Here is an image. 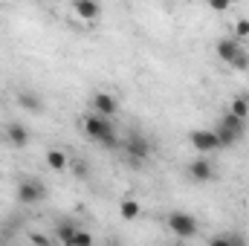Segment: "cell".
I'll return each instance as SVG.
<instances>
[{"mask_svg": "<svg viewBox=\"0 0 249 246\" xmlns=\"http://www.w3.org/2000/svg\"><path fill=\"white\" fill-rule=\"evenodd\" d=\"M84 133L93 142H99L102 148H110V151H116L122 145V139H119V133L113 127V119H105V116H96V113H90L84 119Z\"/></svg>", "mask_w": 249, "mask_h": 246, "instance_id": "obj_1", "label": "cell"}, {"mask_svg": "<svg viewBox=\"0 0 249 246\" xmlns=\"http://www.w3.org/2000/svg\"><path fill=\"white\" fill-rule=\"evenodd\" d=\"M122 148H124L127 165H133V168H142V165L151 159V142H148V136H142L139 130H133V133L124 136Z\"/></svg>", "mask_w": 249, "mask_h": 246, "instance_id": "obj_2", "label": "cell"}, {"mask_svg": "<svg viewBox=\"0 0 249 246\" xmlns=\"http://www.w3.org/2000/svg\"><path fill=\"white\" fill-rule=\"evenodd\" d=\"M47 200V185L41 183L38 177H23L18 183V203L23 206H38Z\"/></svg>", "mask_w": 249, "mask_h": 246, "instance_id": "obj_3", "label": "cell"}, {"mask_svg": "<svg viewBox=\"0 0 249 246\" xmlns=\"http://www.w3.org/2000/svg\"><path fill=\"white\" fill-rule=\"evenodd\" d=\"M168 229H171L177 238L188 241V238H197L200 223H197V217H191V214H186V211H174V214L168 217Z\"/></svg>", "mask_w": 249, "mask_h": 246, "instance_id": "obj_4", "label": "cell"}, {"mask_svg": "<svg viewBox=\"0 0 249 246\" xmlns=\"http://www.w3.org/2000/svg\"><path fill=\"white\" fill-rule=\"evenodd\" d=\"M188 142H191V145H194V151H200V154L220 151V148H217V133H214V130H206V127L191 130V133H188Z\"/></svg>", "mask_w": 249, "mask_h": 246, "instance_id": "obj_5", "label": "cell"}, {"mask_svg": "<svg viewBox=\"0 0 249 246\" xmlns=\"http://www.w3.org/2000/svg\"><path fill=\"white\" fill-rule=\"evenodd\" d=\"M3 136H6V142L12 145V148H26L29 145V139H32V133H29V127L20 122H9L6 124V130H3Z\"/></svg>", "mask_w": 249, "mask_h": 246, "instance_id": "obj_6", "label": "cell"}, {"mask_svg": "<svg viewBox=\"0 0 249 246\" xmlns=\"http://www.w3.org/2000/svg\"><path fill=\"white\" fill-rule=\"evenodd\" d=\"M116 110H119V102H116L110 93H96V96H93V113H96V116L113 119Z\"/></svg>", "mask_w": 249, "mask_h": 246, "instance_id": "obj_7", "label": "cell"}, {"mask_svg": "<svg viewBox=\"0 0 249 246\" xmlns=\"http://www.w3.org/2000/svg\"><path fill=\"white\" fill-rule=\"evenodd\" d=\"M188 177H191L194 183H209V180H214V165H212L206 157H200V159H194V162L188 165Z\"/></svg>", "mask_w": 249, "mask_h": 246, "instance_id": "obj_8", "label": "cell"}, {"mask_svg": "<svg viewBox=\"0 0 249 246\" xmlns=\"http://www.w3.org/2000/svg\"><path fill=\"white\" fill-rule=\"evenodd\" d=\"M18 105H20L23 110H29V113H44V99H41V93H35V90L18 93Z\"/></svg>", "mask_w": 249, "mask_h": 246, "instance_id": "obj_9", "label": "cell"}, {"mask_svg": "<svg viewBox=\"0 0 249 246\" xmlns=\"http://www.w3.org/2000/svg\"><path fill=\"white\" fill-rule=\"evenodd\" d=\"M241 50H244V47H241V41H235V38H220V41H217V58L226 61V64L235 61V55H238Z\"/></svg>", "mask_w": 249, "mask_h": 246, "instance_id": "obj_10", "label": "cell"}, {"mask_svg": "<svg viewBox=\"0 0 249 246\" xmlns=\"http://www.w3.org/2000/svg\"><path fill=\"white\" fill-rule=\"evenodd\" d=\"M72 12H75L81 20H96V18L102 15V6L93 3V0H75V3H72Z\"/></svg>", "mask_w": 249, "mask_h": 246, "instance_id": "obj_11", "label": "cell"}, {"mask_svg": "<svg viewBox=\"0 0 249 246\" xmlns=\"http://www.w3.org/2000/svg\"><path fill=\"white\" fill-rule=\"evenodd\" d=\"M217 148H235L244 136L241 133H235V130H229V127H223V124H217Z\"/></svg>", "mask_w": 249, "mask_h": 246, "instance_id": "obj_12", "label": "cell"}, {"mask_svg": "<svg viewBox=\"0 0 249 246\" xmlns=\"http://www.w3.org/2000/svg\"><path fill=\"white\" fill-rule=\"evenodd\" d=\"M47 165L53 171H64V168H70V157L64 151H58V148H50L47 151Z\"/></svg>", "mask_w": 249, "mask_h": 246, "instance_id": "obj_13", "label": "cell"}, {"mask_svg": "<svg viewBox=\"0 0 249 246\" xmlns=\"http://www.w3.org/2000/svg\"><path fill=\"white\" fill-rule=\"evenodd\" d=\"M139 211H142V206H139V200H122L119 203V214H122V220H136L139 217Z\"/></svg>", "mask_w": 249, "mask_h": 246, "instance_id": "obj_14", "label": "cell"}, {"mask_svg": "<svg viewBox=\"0 0 249 246\" xmlns=\"http://www.w3.org/2000/svg\"><path fill=\"white\" fill-rule=\"evenodd\" d=\"M226 113H232V116H238V119H244V122H247V116H249V99H247V96L232 99V105H229V110H226Z\"/></svg>", "mask_w": 249, "mask_h": 246, "instance_id": "obj_15", "label": "cell"}, {"mask_svg": "<svg viewBox=\"0 0 249 246\" xmlns=\"http://www.w3.org/2000/svg\"><path fill=\"white\" fill-rule=\"evenodd\" d=\"M78 229H81V226H75L72 220H64V223H58V226H55V238H58L61 244H67V241H70Z\"/></svg>", "mask_w": 249, "mask_h": 246, "instance_id": "obj_16", "label": "cell"}, {"mask_svg": "<svg viewBox=\"0 0 249 246\" xmlns=\"http://www.w3.org/2000/svg\"><path fill=\"white\" fill-rule=\"evenodd\" d=\"M223 127H229V130H235V133H241V136H247V122L244 119H238V116H232V113H226L223 119H220Z\"/></svg>", "mask_w": 249, "mask_h": 246, "instance_id": "obj_17", "label": "cell"}, {"mask_svg": "<svg viewBox=\"0 0 249 246\" xmlns=\"http://www.w3.org/2000/svg\"><path fill=\"white\" fill-rule=\"evenodd\" d=\"M64 246H93V235H90V232H84V229H78V232H75V235H72Z\"/></svg>", "mask_w": 249, "mask_h": 246, "instance_id": "obj_18", "label": "cell"}, {"mask_svg": "<svg viewBox=\"0 0 249 246\" xmlns=\"http://www.w3.org/2000/svg\"><path fill=\"white\" fill-rule=\"evenodd\" d=\"M70 165H72V174H75L78 180H87L90 168H87V162H84V159H70Z\"/></svg>", "mask_w": 249, "mask_h": 246, "instance_id": "obj_19", "label": "cell"}, {"mask_svg": "<svg viewBox=\"0 0 249 246\" xmlns=\"http://www.w3.org/2000/svg\"><path fill=\"white\" fill-rule=\"evenodd\" d=\"M229 67H235V70H241V72H247V70H249V53H247V50H241V53L235 55V61L229 64Z\"/></svg>", "mask_w": 249, "mask_h": 246, "instance_id": "obj_20", "label": "cell"}, {"mask_svg": "<svg viewBox=\"0 0 249 246\" xmlns=\"http://www.w3.org/2000/svg\"><path fill=\"white\" fill-rule=\"evenodd\" d=\"M241 38H249V18H241L235 23V41H241Z\"/></svg>", "mask_w": 249, "mask_h": 246, "instance_id": "obj_21", "label": "cell"}, {"mask_svg": "<svg viewBox=\"0 0 249 246\" xmlns=\"http://www.w3.org/2000/svg\"><path fill=\"white\" fill-rule=\"evenodd\" d=\"M209 9H212V12H226V9H229V3H226V0H212V3H209Z\"/></svg>", "mask_w": 249, "mask_h": 246, "instance_id": "obj_22", "label": "cell"}, {"mask_svg": "<svg viewBox=\"0 0 249 246\" xmlns=\"http://www.w3.org/2000/svg\"><path fill=\"white\" fill-rule=\"evenodd\" d=\"M209 246H229V235H214L209 241Z\"/></svg>", "mask_w": 249, "mask_h": 246, "instance_id": "obj_23", "label": "cell"}, {"mask_svg": "<svg viewBox=\"0 0 249 246\" xmlns=\"http://www.w3.org/2000/svg\"><path fill=\"white\" fill-rule=\"evenodd\" d=\"M229 246H249L244 235H229Z\"/></svg>", "mask_w": 249, "mask_h": 246, "instance_id": "obj_24", "label": "cell"}, {"mask_svg": "<svg viewBox=\"0 0 249 246\" xmlns=\"http://www.w3.org/2000/svg\"><path fill=\"white\" fill-rule=\"evenodd\" d=\"M110 246H122V244H119V241H110Z\"/></svg>", "mask_w": 249, "mask_h": 246, "instance_id": "obj_25", "label": "cell"}, {"mask_svg": "<svg viewBox=\"0 0 249 246\" xmlns=\"http://www.w3.org/2000/svg\"><path fill=\"white\" fill-rule=\"evenodd\" d=\"M247 200H249V191H247Z\"/></svg>", "mask_w": 249, "mask_h": 246, "instance_id": "obj_26", "label": "cell"}, {"mask_svg": "<svg viewBox=\"0 0 249 246\" xmlns=\"http://www.w3.org/2000/svg\"><path fill=\"white\" fill-rule=\"evenodd\" d=\"M177 246H186V244H177Z\"/></svg>", "mask_w": 249, "mask_h": 246, "instance_id": "obj_27", "label": "cell"}]
</instances>
